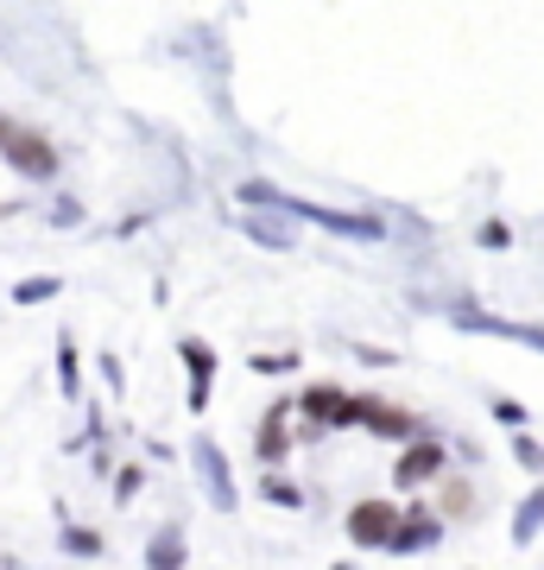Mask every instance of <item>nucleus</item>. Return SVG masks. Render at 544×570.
Segmentation results:
<instances>
[{
  "instance_id": "nucleus-1",
  "label": "nucleus",
  "mask_w": 544,
  "mask_h": 570,
  "mask_svg": "<svg viewBox=\"0 0 544 570\" xmlns=\"http://www.w3.org/2000/svg\"><path fill=\"white\" fill-rule=\"evenodd\" d=\"M0 159L13 165L26 184H51L63 171V153L51 134H39V127H7V140H0Z\"/></svg>"
},
{
  "instance_id": "nucleus-2",
  "label": "nucleus",
  "mask_w": 544,
  "mask_h": 570,
  "mask_svg": "<svg viewBox=\"0 0 544 570\" xmlns=\"http://www.w3.org/2000/svg\"><path fill=\"white\" fill-rule=\"evenodd\" d=\"M190 469H197V489H202V501H209L216 513L241 508L235 469H228V456H222V444H216V438H197V444H190Z\"/></svg>"
},
{
  "instance_id": "nucleus-3",
  "label": "nucleus",
  "mask_w": 544,
  "mask_h": 570,
  "mask_svg": "<svg viewBox=\"0 0 544 570\" xmlns=\"http://www.w3.org/2000/svg\"><path fill=\"white\" fill-rule=\"evenodd\" d=\"M285 216H298V223H317L329 235H343V242H380L386 228L362 209H329V204H304V197H285Z\"/></svg>"
},
{
  "instance_id": "nucleus-4",
  "label": "nucleus",
  "mask_w": 544,
  "mask_h": 570,
  "mask_svg": "<svg viewBox=\"0 0 544 570\" xmlns=\"http://www.w3.org/2000/svg\"><path fill=\"white\" fill-rule=\"evenodd\" d=\"M444 469H449V450L418 431V438H405V450L393 456V489H399V494L405 489H424V482H437Z\"/></svg>"
},
{
  "instance_id": "nucleus-5",
  "label": "nucleus",
  "mask_w": 544,
  "mask_h": 570,
  "mask_svg": "<svg viewBox=\"0 0 544 570\" xmlns=\"http://www.w3.org/2000/svg\"><path fill=\"white\" fill-rule=\"evenodd\" d=\"M444 317L468 336H501V343H525L544 355V330L538 324H520V317H494V311H475V305H444Z\"/></svg>"
},
{
  "instance_id": "nucleus-6",
  "label": "nucleus",
  "mask_w": 544,
  "mask_h": 570,
  "mask_svg": "<svg viewBox=\"0 0 544 570\" xmlns=\"http://www.w3.org/2000/svg\"><path fill=\"white\" fill-rule=\"evenodd\" d=\"M393 527H399V508H393V501H355V508H348V546L386 551Z\"/></svg>"
},
{
  "instance_id": "nucleus-7",
  "label": "nucleus",
  "mask_w": 544,
  "mask_h": 570,
  "mask_svg": "<svg viewBox=\"0 0 544 570\" xmlns=\"http://www.w3.org/2000/svg\"><path fill=\"white\" fill-rule=\"evenodd\" d=\"M291 406L304 412V419H317V425H362V400L343 387H304Z\"/></svg>"
},
{
  "instance_id": "nucleus-8",
  "label": "nucleus",
  "mask_w": 544,
  "mask_h": 570,
  "mask_svg": "<svg viewBox=\"0 0 544 570\" xmlns=\"http://www.w3.org/2000/svg\"><path fill=\"white\" fill-rule=\"evenodd\" d=\"M178 362H184V374H190L184 406H190V412H209V387H216V348L202 343V336H184V343H178Z\"/></svg>"
},
{
  "instance_id": "nucleus-9",
  "label": "nucleus",
  "mask_w": 544,
  "mask_h": 570,
  "mask_svg": "<svg viewBox=\"0 0 544 570\" xmlns=\"http://www.w3.org/2000/svg\"><path fill=\"white\" fill-rule=\"evenodd\" d=\"M444 539V520L424 508H399V527H393V539H386V551L393 558H412V551H431Z\"/></svg>"
},
{
  "instance_id": "nucleus-10",
  "label": "nucleus",
  "mask_w": 544,
  "mask_h": 570,
  "mask_svg": "<svg viewBox=\"0 0 544 570\" xmlns=\"http://www.w3.org/2000/svg\"><path fill=\"white\" fill-rule=\"evenodd\" d=\"M362 400V425L380 431V438H393V444H405V438H418V419L405 406H393V400H380V393H355Z\"/></svg>"
},
{
  "instance_id": "nucleus-11",
  "label": "nucleus",
  "mask_w": 544,
  "mask_h": 570,
  "mask_svg": "<svg viewBox=\"0 0 544 570\" xmlns=\"http://www.w3.org/2000/svg\"><path fill=\"white\" fill-rule=\"evenodd\" d=\"M235 223H241V235L247 242H260L266 254H291V247H298V235L279 223V209H241Z\"/></svg>"
},
{
  "instance_id": "nucleus-12",
  "label": "nucleus",
  "mask_w": 544,
  "mask_h": 570,
  "mask_svg": "<svg viewBox=\"0 0 544 570\" xmlns=\"http://www.w3.org/2000/svg\"><path fill=\"white\" fill-rule=\"evenodd\" d=\"M291 400H273L266 406V419H260V463H285L291 456V438H285V419H291Z\"/></svg>"
},
{
  "instance_id": "nucleus-13",
  "label": "nucleus",
  "mask_w": 544,
  "mask_h": 570,
  "mask_svg": "<svg viewBox=\"0 0 544 570\" xmlns=\"http://www.w3.org/2000/svg\"><path fill=\"white\" fill-rule=\"evenodd\" d=\"M184 532L178 527H159L152 539H146V570H184Z\"/></svg>"
},
{
  "instance_id": "nucleus-14",
  "label": "nucleus",
  "mask_w": 544,
  "mask_h": 570,
  "mask_svg": "<svg viewBox=\"0 0 544 570\" xmlns=\"http://www.w3.org/2000/svg\"><path fill=\"white\" fill-rule=\"evenodd\" d=\"M538 532H544V482H538V489H532V494H525V501H520V513H513V546H532V539H538Z\"/></svg>"
},
{
  "instance_id": "nucleus-15",
  "label": "nucleus",
  "mask_w": 544,
  "mask_h": 570,
  "mask_svg": "<svg viewBox=\"0 0 544 570\" xmlns=\"http://www.w3.org/2000/svg\"><path fill=\"white\" fill-rule=\"evenodd\" d=\"M58 292H63L58 273H39V279H20V285H13V305H44V298H58Z\"/></svg>"
},
{
  "instance_id": "nucleus-16",
  "label": "nucleus",
  "mask_w": 544,
  "mask_h": 570,
  "mask_svg": "<svg viewBox=\"0 0 544 570\" xmlns=\"http://www.w3.org/2000/svg\"><path fill=\"white\" fill-rule=\"evenodd\" d=\"M58 387L77 400V387H82V362H77V343L70 336H58Z\"/></svg>"
},
{
  "instance_id": "nucleus-17",
  "label": "nucleus",
  "mask_w": 544,
  "mask_h": 570,
  "mask_svg": "<svg viewBox=\"0 0 544 570\" xmlns=\"http://www.w3.org/2000/svg\"><path fill=\"white\" fill-rule=\"evenodd\" d=\"M63 551H70V558H101L108 539H101L96 527H63Z\"/></svg>"
},
{
  "instance_id": "nucleus-18",
  "label": "nucleus",
  "mask_w": 544,
  "mask_h": 570,
  "mask_svg": "<svg viewBox=\"0 0 544 570\" xmlns=\"http://www.w3.org/2000/svg\"><path fill=\"white\" fill-rule=\"evenodd\" d=\"M513 463H520V469H532V475L544 482V444L532 438V431H513Z\"/></svg>"
},
{
  "instance_id": "nucleus-19",
  "label": "nucleus",
  "mask_w": 544,
  "mask_h": 570,
  "mask_svg": "<svg viewBox=\"0 0 544 570\" xmlns=\"http://www.w3.org/2000/svg\"><path fill=\"white\" fill-rule=\"evenodd\" d=\"M487 412H494V425H506V431H525V406L513 400V393H494V400H487Z\"/></svg>"
},
{
  "instance_id": "nucleus-20",
  "label": "nucleus",
  "mask_w": 544,
  "mask_h": 570,
  "mask_svg": "<svg viewBox=\"0 0 544 570\" xmlns=\"http://www.w3.org/2000/svg\"><path fill=\"white\" fill-rule=\"evenodd\" d=\"M260 494L273 501V508H304V489H291L285 475H266V482H260Z\"/></svg>"
},
{
  "instance_id": "nucleus-21",
  "label": "nucleus",
  "mask_w": 544,
  "mask_h": 570,
  "mask_svg": "<svg viewBox=\"0 0 544 570\" xmlns=\"http://www.w3.org/2000/svg\"><path fill=\"white\" fill-rule=\"evenodd\" d=\"M475 242H482L487 254H494V247H501V254H506V247H513V228H506L501 216H487V223H482V235H475Z\"/></svg>"
},
{
  "instance_id": "nucleus-22",
  "label": "nucleus",
  "mask_w": 544,
  "mask_h": 570,
  "mask_svg": "<svg viewBox=\"0 0 544 570\" xmlns=\"http://www.w3.org/2000/svg\"><path fill=\"white\" fill-rule=\"evenodd\" d=\"M444 513H475V494H468V482H444Z\"/></svg>"
},
{
  "instance_id": "nucleus-23",
  "label": "nucleus",
  "mask_w": 544,
  "mask_h": 570,
  "mask_svg": "<svg viewBox=\"0 0 544 570\" xmlns=\"http://www.w3.org/2000/svg\"><path fill=\"white\" fill-rule=\"evenodd\" d=\"M254 374H298V355H247Z\"/></svg>"
},
{
  "instance_id": "nucleus-24",
  "label": "nucleus",
  "mask_w": 544,
  "mask_h": 570,
  "mask_svg": "<svg viewBox=\"0 0 544 570\" xmlns=\"http://www.w3.org/2000/svg\"><path fill=\"white\" fill-rule=\"evenodd\" d=\"M140 482H146V469H140V463H127L121 475H115V501H133V494H140Z\"/></svg>"
},
{
  "instance_id": "nucleus-25",
  "label": "nucleus",
  "mask_w": 544,
  "mask_h": 570,
  "mask_svg": "<svg viewBox=\"0 0 544 570\" xmlns=\"http://www.w3.org/2000/svg\"><path fill=\"white\" fill-rule=\"evenodd\" d=\"M51 223H58V228H77V223H82V204H77V197H58V204H51Z\"/></svg>"
},
{
  "instance_id": "nucleus-26",
  "label": "nucleus",
  "mask_w": 544,
  "mask_h": 570,
  "mask_svg": "<svg viewBox=\"0 0 544 570\" xmlns=\"http://www.w3.org/2000/svg\"><path fill=\"white\" fill-rule=\"evenodd\" d=\"M355 355H362L367 367H393V362H399V355H393V348H355Z\"/></svg>"
},
{
  "instance_id": "nucleus-27",
  "label": "nucleus",
  "mask_w": 544,
  "mask_h": 570,
  "mask_svg": "<svg viewBox=\"0 0 544 570\" xmlns=\"http://www.w3.org/2000/svg\"><path fill=\"white\" fill-rule=\"evenodd\" d=\"M7 127H13V121H7V115H0V140H7Z\"/></svg>"
},
{
  "instance_id": "nucleus-28",
  "label": "nucleus",
  "mask_w": 544,
  "mask_h": 570,
  "mask_svg": "<svg viewBox=\"0 0 544 570\" xmlns=\"http://www.w3.org/2000/svg\"><path fill=\"white\" fill-rule=\"evenodd\" d=\"M0 570H13V564H7V558H0Z\"/></svg>"
}]
</instances>
